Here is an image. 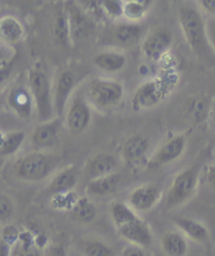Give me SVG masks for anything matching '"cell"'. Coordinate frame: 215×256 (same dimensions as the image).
Listing matches in <instances>:
<instances>
[{
    "instance_id": "obj_1",
    "label": "cell",
    "mask_w": 215,
    "mask_h": 256,
    "mask_svg": "<svg viewBox=\"0 0 215 256\" xmlns=\"http://www.w3.org/2000/svg\"><path fill=\"white\" fill-rule=\"evenodd\" d=\"M110 213L115 227L122 238L144 249L151 246L153 235L150 227L130 206L122 202H114L111 204Z\"/></svg>"
},
{
    "instance_id": "obj_2",
    "label": "cell",
    "mask_w": 215,
    "mask_h": 256,
    "mask_svg": "<svg viewBox=\"0 0 215 256\" xmlns=\"http://www.w3.org/2000/svg\"><path fill=\"white\" fill-rule=\"evenodd\" d=\"M178 19L193 53L202 60H210L213 55V48L200 12L191 6H182L180 10Z\"/></svg>"
},
{
    "instance_id": "obj_3",
    "label": "cell",
    "mask_w": 215,
    "mask_h": 256,
    "mask_svg": "<svg viewBox=\"0 0 215 256\" xmlns=\"http://www.w3.org/2000/svg\"><path fill=\"white\" fill-rule=\"evenodd\" d=\"M28 88L34 100L38 120L48 122L54 113L51 84L48 76L40 70H32L28 73Z\"/></svg>"
},
{
    "instance_id": "obj_4",
    "label": "cell",
    "mask_w": 215,
    "mask_h": 256,
    "mask_svg": "<svg viewBox=\"0 0 215 256\" xmlns=\"http://www.w3.org/2000/svg\"><path fill=\"white\" fill-rule=\"evenodd\" d=\"M172 84L167 78H155L142 84L133 95L132 106L136 110L158 106L171 91Z\"/></svg>"
},
{
    "instance_id": "obj_5",
    "label": "cell",
    "mask_w": 215,
    "mask_h": 256,
    "mask_svg": "<svg viewBox=\"0 0 215 256\" xmlns=\"http://www.w3.org/2000/svg\"><path fill=\"white\" fill-rule=\"evenodd\" d=\"M52 169V162L40 152L28 153L15 164L16 175L24 182H39L44 180Z\"/></svg>"
},
{
    "instance_id": "obj_6",
    "label": "cell",
    "mask_w": 215,
    "mask_h": 256,
    "mask_svg": "<svg viewBox=\"0 0 215 256\" xmlns=\"http://www.w3.org/2000/svg\"><path fill=\"white\" fill-rule=\"evenodd\" d=\"M198 172L187 169L175 177L166 200V208L172 209L187 202L192 198L198 186Z\"/></svg>"
},
{
    "instance_id": "obj_7",
    "label": "cell",
    "mask_w": 215,
    "mask_h": 256,
    "mask_svg": "<svg viewBox=\"0 0 215 256\" xmlns=\"http://www.w3.org/2000/svg\"><path fill=\"white\" fill-rule=\"evenodd\" d=\"M91 102L100 109H112L118 104L124 96V88L120 84L104 80H94L89 86Z\"/></svg>"
},
{
    "instance_id": "obj_8",
    "label": "cell",
    "mask_w": 215,
    "mask_h": 256,
    "mask_svg": "<svg viewBox=\"0 0 215 256\" xmlns=\"http://www.w3.org/2000/svg\"><path fill=\"white\" fill-rule=\"evenodd\" d=\"M173 42V35L169 28H160L155 30L144 39L142 51L144 57L150 60H158L167 52Z\"/></svg>"
},
{
    "instance_id": "obj_9",
    "label": "cell",
    "mask_w": 215,
    "mask_h": 256,
    "mask_svg": "<svg viewBox=\"0 0 215 256\" xmlns=\"http://www.w3.org/2000/svg\"><path fill=\"white\" fill-rule=\"evenodd\" d=\"M186 149V137L184 135L174 136L173 138L164 142L160 149L150 160L149 169H158L178 160Z\"/></svg>"
},
{
    "instance_id": "obj_10",
    "label": "cell",
    "mask_w": 215,
    "mask_h": 256,
    "mask_svg": "<svg viewBox=\"0 0 215 256\" xmlns=\"http://www.w3.org/2000/svg\"><path fill=\"white\" fill-rule=\"evenodd\" d=\"M69 22L70 37L73 42H80L91 35L93 32V22L82 10L75 4L64 6Z\"/></svg>"
},
{
    "instance_id": "obj_11",
    "label": "cell",
    "mask_w": 215,
    "mask_h": 256,
    "mask_svg": "<svg viewBox=\"0 0 215 256\" xmlns=\"http://www.w3.org/2000/svg\"><path fill=\"white\" fill-rule=\"evenodd\" d=\"M91 120V111L84 98L77 97L66 113V124L73 134L82 133Z\"/></svg>"
},
{
    "instance_id": "obj_12",
    "label": "cell",
    "mask_w": 215,
    "mask_h": 256,
    "mask_svg": "<svg viewBox=\"0 0 215 256\" xmlns=\"http://www.w3.org/2000/svg\"><path fill=\"white\" fill-rule=\"evenodd\" d=\"M160 198V192L158 186L153 184H142L130 193L128 202L134 211L146 212L153 208Z\"/></svg>"
},
{
    "instance_id": "obj_13",
    "label": "cell",
    "mask_w": 215,
    "mask_h": 256,
    "mask_svg": "<svg viewBox=\"0 0 215 256\" xmlns=\"http://www.w3.org/2000/svg\"><path fill=\"white\" fill-rule=\"evenodd\" d=\"M75 86V75L72 71H64L58 76L55 93L53 97L54 112L57 115H62L72 90Z\"/></svg>"
},
{
    "instance_id": "obj_14",
    "label": "cell",
    "mask_w": 215,
    "mask_h": 256,
    "mask_svg": "<svg viewBox=\"0 0 215 256\" xmlns=\"http://www.w3.org/2000/svg\"><path fill=\"white\" fill-rule=\"evenodd\" d=\"M120 180V177L116 173L91 180L86 186V193L91 198H104L116 191Z\"/></svg>"
},
{
    "instance_id": "obj_15",
    "label": "cell",
    "mask_w": 215,
    "mask_h": 256,
    "mask_svg": "<svg viewBox=\"0 0 215 256\" xmlns=\"http://www.w3.org/2000/svg\"><path fill=\"white\" fill-rule=\"evenodd\" d=\"M117 160L111 154H98L86 164V175L90 180L114 173Z\"/></svg>"
},
{
    "instance_id": "obj_16",
    "label": "cell",
    "mask_w": 215,
    "mask_h": 256,
    "mask_svg": "<svg viewBox=\"0 0 215 256\" xmlns=\"http://www.w3.org/2000/svg\"><path fill=\"white\" fill-rule=\"evenodd\" d=\"M149 140L144 135L138 134L126 140L122 146V155L124 160L131 164L142 162L149 149Z\"/></svg>"
},
{
    "instance_id": "obj_17",
    "label": "cell",
    "mask_w": 215,
    "mask_h": 256,
    "mask_svg": "<svg viewBox=\"0 0 215 256\" xmlns=\"http://www.w3.org/2000/svg\"><path fill=\"white\" fill-rule=\"evenodd\" d=\"M32 100L33 97L31 92H28L26 88L22 86H15L8 98V106L12 108V110L18 116L24 118L31 115Z\"/></svg>"
},
{
    "instance_id": "obj_18",
    "label": "cell",
    "mask_w": 215,
    "mask_h": 256,
    "mask_svg": "<svg viewBox=\"0 0 215 256\" xmlns=\"http://www.w3.org/2000/svg\"><path fill=\"white\" fill-rule=\"evenodd\" d=\"M78 173L73 166L62 170L56 174L48 186V192L53 194H64L70 192L77 184Z\"/></svg>"
},
{
    "instance_id": "obj_19",
    "label": "cell",
    "mask_w": 215,
    "mask_h": 256,
    "mask_svg": "<svg viewBox=\"0 0 215 256\" xmlns=\"http://www.w3.org/2000/svg\"><path fill=\"white\" fill-rule=\"evenodd\" d=\"M160 246L166 256H186L189 250L186 236L173 231L166 233L162 236Z\"/></svg>"
},
{
    "instance_id": "obj_20",
    "label": "cell",
    "mask_w": 215,
    "mask_h": 256,
    "mask_svg": "<svg viewBox=\"0 0 215 256\" xmlns=\"http://www.w3.org/2000/svg\"><path fill=\"white\" fill-rule=\"evenodd\" d=\"M24 28L18 19L11 15L0 18V40L6 44H16L22 40Z\"/></svg>"
},
{
    "instance_id": "obj_21",
    "label": "cell",
    "mask_w": 215,
    "mask_h": 256,
    "mask_svg": "<svg viewBox=\"0 0 215 256\" xmlns=\"http://www.w3.org/2000/svg\"><path fill=\"white\" fill-rule=\"evenodd\" d=\"M174 224L190 240L195 242H204L208 238L209 233L204 226L194 220L187 218H175Z\"/></svg>"
},
{
    "instance_id": "obj_22",
    "label": "cell",
    "mask_w": 215,
    "mask_h": 256,
    "mask_svg": "<svg viewBox=\"0 0 215 256\" xmlns=\"http://www.w3.org/2000/svg\"><path fill=\"white\" fill-rule=\"evenodd\" d=\"M142 36V28L136 24H122L115 28V39L122 46H133Z\"/></svg>"
},
{
    "instance_id": "obj_23",
    "label": "cell",
    "mask_w": 215,
    "mask_h": 256,
    "mask_svg": "<svg viewBox=\"0 0 215 256\" xmlns=\"http://www.w3.org/2000/svg\"><path fill=\"white\" fill-rule=\"evenodd\" d=\"M126 62V57L117 52H102L97 54L94 58V64L100 70L109 73L122 70Z\"/></svg>"
},
{
    "instance_id": "obj_24",
    "label": "cell",
    "mask_w": 215,
    "mask_h": 256,
    "mask_svg": "<svg viewBox=\"0 0 215 256\" xmlns=\"http://www.w3.org/2000/svg\"><path fill=\"white\" fill-rule=\"evenodd\" d=\"M53 36L58 44L66 46L69 44L70 37V28L68 16L66 12V8L60 6L57 10L53 24Z\"/></svg>"
},
{
    "instance_id": "obj_25",
    "label": "cell",
    "mask_w": 215,
    "mask_h": 256,
    "mask_svg": "<svg viewBox=\"0 0 215 256\" xmlns=\"http://www.w3.org/2000/svg\"><path fill=\"white\" fill-rule=\"evenodd\" d=\"M58 130L55 124L44 122L38 126L33 134V142L38 148H48L57 142Z\"/></svg>"
},
{
    "instance_id": "obj_26",
    "label": "cell",
    "mask_w": 215,
    "mask_h": 256,
    "mask_svg": "<svg viewBox=\"0 0 215 256\" xmlns=\"http://www.w3.org/2000/svg\"><path fill=\"white\" fill-rule=\"evenodd\" d=\"M96 208L94 204L88 198H78L72 206V215L75 220L88 224L94 220L96 218Z\"/></svg>"
},
{
    "instance_id": "obj_27",
    "label": "cell",
    "mask_w": 215,
    "mask_h": 256,
    "mask_svg": "<svg viewBox=\"0 0 215 256\" xmlns=\"http://www.w3.org/2000/svg\"><path fill=\"white\" fill-rule=\"evenodd\" d=\"M39 246L36 244L31 234H20L18 242L13 247L12 256H42Z\"/></svg>"
},
{
    "instance_id": "obj_28",
    "label": "cell",
    "mask_w": 215,
    "mask_h": 256,
    "mask_svg": "<svg viewBox=\"0 0 215 256\" xmlns=\"http://www.w3.org/2000/svg\"><path fill=\"white\" fill-rule=\"evenodd\" d=\"M210 109L209 102L200 97L191 98L187 104V112L194 122H202L206 120Z\"/></svg>"
},
{
    "instance_id": "obj_29",
    "label": "cell",
    "mask_w": 215,
    "mask_h": 256,
    "mask_svg": "<svg viewBox=\"0 0 215 256\" xmlns=\"http://www.w3.org/2000/svg\"><path fill=\"white\" fill-rule=\"evenodd\" d=\"M24 132L8 133L0 142V156H8L16 153L24 142Z\"/></svg>"
},
{
    "instance_id": "obj_30",
    "label": "cell",
    "mask_w": 215,
    "mask_h": 256,
    "mask_svg": "<svg viewBox=\"0 0 215 256\" xmlns=\"http://www.w3.org/2000/svg\"><path fill=\"white\" fill-rule=\"evenodd\" d=\"M84 256H114V251L102 240H90L84 246Z\"/></svg>"
},
{
    "instance_id": "obj_31",
    "label": "cell",
    "mask_w": 215,
    "mask_h": 256,
    "mask_svg": "<svg viewBox=\"0 0 215 256\" xmlns=\"http://www.w3.org/2000/svg\"><path fill=\"white\" fill-rule=\"evenodd\" d=\"M150 2H129L124 4V15L130 20H138L146 12Z\"/></svg>"
},
{
    "instance_id": "obj_32",
    "label": "cell",
    "mask_w": 215,
    "mask_h": 256,
    "mask_svg": "<svg viewBox=\"0 0 215 256\" xmlns=\"http://www.w3.org/2000/svg\"><path fill=\"white\" fill-rule=\"evenodd\" d=\"M14 202L4 193L0 192V222H6L14 214Z\"/></svg>"
},
{
    "instance_id": "obj_33",
    "label": "cell",
    "mask_w": 215,
    "mask_h": 256,
    "mask_svg": "<svg viewBox=\"0 0 215 256\" xmlns=\"http://www.w3.org/2000/svg\"><path fill=\"white\" fill-rule=\"evenodd\" d=\"M20 232L15 227V226L12 224H8L2 230V233H0V238L4 240L8 244H11L12 247L16 244L18 242L19 238H20Z\"/></svg>"
},
{
    "instance_id": "obj_34",
    "label": "cell",
    "mask_w": 215,
    "mask_h": 256,
    "mask_svg": "<svg viewBox=\"0 0 215 256\" xmlns=\"http://www.w3.org/2000/svg\"><path fill=\"white\" fill-rule=\"evenodd\" d=\"M102 6L104 8L106 12L110 16L120 17L124 15V4L120 2H114V0H108V2H102Z\"/></svg>"
},
{
    "instance_id": "obj_35",
    "label": "cell",
    "mask_w": 215,
    "mask_h": 256,
    "mask_svg": "<svg viewBox=\"0 0 215 256\" xmlns=\"http://www.w3.org/2000/svg\"><path fill=\"white\" fill-rule=\"evenodd\" d=\"M13 71V62H10L0 66V90L6 84Z\"/></svg>"
},
{
    "instance_id": "obj_36",
    "label": "cell",
    "mask_w": 215,
    "mask_h": 256,
    "mask_svg": "<svg viewBox=\"0 0 215 256\" xmlns=\"http://www.w3.org/2000/svg\"><path fill=\"white\" fill-rule=\"evenodd\" d=\"M120 256H146L144 249L136 244H128L120 253Z\"/></svg>"
},
{
    "instance_id": "obj_37",
    "label": "cell",
    "mask_w": 215,
    "mask_h": 256,
    "mask_svg": "<svg viewBox=\"0 0 215 256\" xmlns=\"http://www.w3.org/2000/svg\"><path fill=\"white\" fill-rule=\"evenodd\" d=\"M42 256H68V254L64 246L52 244L46 250Z\"/></svg>"
},
{
    "instance_id": "obj_38",
    "label": "cell",
    "mask_w": 215,
    "mask_h": 256,
    "mask_svg": "<svg viewBox=\"0 0 215 256\" xmlns=\"http://www.w3.org/2000/svg\"><path fill=\"white\" fill-rule=\"evenodd\" d=\"M13 247L0 238V256H12Z\"/></svg>"
},
{
    "instance_id": "obj_39",
    "label": "cell",
    "mask_w": 215,
    "mask_h": 256,
    "mask_svg": "<svg viewBox=\"0 0 215 256\" xmlns=\"http://www.w3.org/2000/svg\"><path fill=\"white\" fill-rule=\"evenodd\" d=\"M200 4L207 12L215 14V0H202Z\"/></svg>"
},
{
    "instance_id": "obj_40",
    "label": "cell",
    "mask_w": 215,
    "mask_h": 256,
    "mask_svg": "<svg viewBox=\"0 0 215 256\" xmlns=\"http://www.w3.org/2000/svg\"><path fill=\"white\" fill-rule=\"evenodd\" d=\"M207 182L208 184L215 188V162L210 166V168L208 169L207 172Z\"/></svg>"
},
{
    "instance_id": "obj_41",
    "label": "cell",
    "mask_w": 215,
    "mask_h": 256,
    "mask_svg": "<svg viewBox=\"0 0 215 256\" xmlns=\"http://www.w3.org/2000/svg\"><path fill=\"white\" fill-rule=\"evenodd\" d=\"M6 64H8L6 62V52L4 50V48L0 46V66H4Z\"/></svg>"
},
{
    "instance_id": "obj_42",
    "label": "cell",
    "mask_w": 215,
    "mask_h": 256,
    "mask_svg": "<svg viewBox=\"0 0 215 256\" xmlns=\"http://www.w3.org/2000/svg\"><path fill=\"white\" fill-rule=\"evenodd\" d=\"M211 46H212V48H213V51H215V33H214V35L212 36V44H211Z\"/></svg>"
}]
</instances>
